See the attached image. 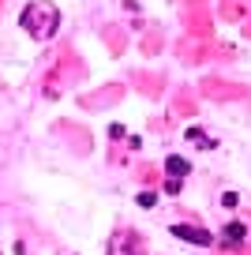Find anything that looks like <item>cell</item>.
Wrapping results in <instances>:
<instances>
[{"instance_id": "1", "label": "cell", "mask_w": 251, "mask_h": 255, "mask_svg": "<svg viewBox=\"0 0 251 255\" xmlns=\"http://www.w3.org/2000/svg\"><path fill=\"white\" fill-rule=\"evenodd\" d=\"M23 30L34 34V38H53L56 34V23H60V11L49 4V0H41V4H30V8L23 11Z\"/></svg>"}, {"instance_id": "2", "label": "cell", "mask_w": 251, "mask_h": 255, "mask_svg": "<svg viewBox=\"0 0 251 255\" xmlns=\"http://www.w3.org/2000/svg\"><path fill=\"white\" fill-rule=\"evenodd\" d=\"M173 237H180V240H191V244H199V248H206V244L214 240L206 229H195V225H173Z\"/></svg>"}, {"instance_id": "3", "label": "cell", "mask_w": 251, "mask_h": 255, "mask_svg": "<svg viewBox=\"0 0 251 255\" xmlns=\"http://www.w3.org/2000/svg\"><path fill=\"white\" fill-rule=\"evenodd\" d=\"M165 169H169V180H180V176L184 173H188V161H184V158H169V161H165Z\"/></svg>"}, {"instance_id": "4", "label": "cell", "mask_w": 251, "mask_h": 255, "mask_svg": "<svg viewBox=\"0 0 251 255\" xmlns=\"http://www.w3.org/2000/svg\"><path fill=\"white\" fill-rule=\"evenodd\" d=\"M221 240H225V244H240V240H244V225H240V222L225 225V233H221Z\"/></svg>"}]
</instances>
